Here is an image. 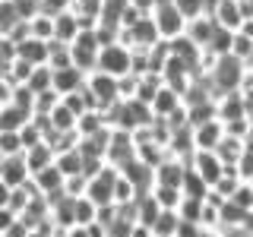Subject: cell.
<instances>
[{
	"label": "cell",
	"instance_id": "f1b7e54d",
	"mask_svg": "<svg viewBox=\"0 0 253 237\" xmlns=\"http://www.w3.org/2000/svg\"><path fill=\"white\" fill-rule=\"evenodd\" d=\"M22 22H29V19L19 16L16 3H13V0H3V6H0V35H10V32L16 26H22Z\"/></svg>",
	"mask_w": 253,
	"mask_h": 237
},
{
	"label": "cell",
	"instance_id": "52a82bcc",
	"mask_svg": "<svg viewBox=\"0 0 253 237\" xmlns=\"http://www.w3.org/2000/svg\"><path fill=\"white\" fill-rule=\"evenodd\" d=\"M32 180H35V187L42 190V196H44L47 202H57L60 196H63V187H67V174L57 168V161L47 164V168H42V171H35V174H32Z\"/></svg>",
	"mask_w": 253,
	"mask_h": 237
},
{
	"label": "cell",
	"instance_id": "74e56055",
	"mask_svg": "<svg viewBox=\"0 0 253 237\" xmlns=\"http://www.w3.org/2000/svg\"><path fill=\"white\" fill-rule=\"evenodd\" d=\"M155 237H162V234H155Z\"/></svg>",
	"mask_w": 253,
	"mask_h": 237
},
{
	"label": "cell",
	"instance_id": "5b68a950",
	"mask_svg": "<svg viewBox=\"0 0 253 237\" xmlns=\"http://www.w3.org/2000/svg\"><path fill=\"white\" fill-rule=\"evenodd\" d=\"M85 85H89V92L95 95V101H98V111H108V108H114L117 101H121V79L111 76V73L92 70Z\"/></svg>",
	"mask_w": 253,
	"mask_h": 237
},
{
	"label": "cell",
	"instance_id": "4dcf8cb0",
	"mask_svg": "<svg viewBox=\"0 0 253 237\" xmlns=\"http://www.w3.org/2000/svg\"><path fill=\"white\" fill-rule=\"evenodd\" d=\"M231 202L241 205V209H247V212H253V184H250V180H244V184L237 187V193L231 196Z\"/></svg>",
	"mask_w": 253,
	"mask_h": 237
},
{
	"label": "cell",
	"instance_id": "d590c367",
	"mask_svg": "<svg viewBox=\"0 0 253 237\" xmlns=\"http://www.w3.org/2000/svg\"><path fill=\"white\" fill-rule=\"evenodd\" d=\"M196 237H221V234H218V231H212V228H203V231L196 234Z\"/></svg>",
	"mask_w": 253,
	"mask_h": 237
},
{
	"label": "cell",
	"instance_id": "603a6c76",
	"mask_svg": "<svg viewBox=\"0 0 253 237\" xmlns=\"http://www.w3.org/2000/svg\"><path fill=\"white\" fill-rule=\"evenodd\" d=\"M158 215H162V202L155 199V193H142L139 199H136V221L152 228Z\"/></svg>",
	"mask_w": 253,
	"mask_h": 237
},
{
	"label": "cell",
	"instance_id": "4fadbf2b",
	"mask_svg": "<svg viewBox=\"0 0 253 237\" xmlns=\"http://www.w3.org/2000/svg\"><path fill=\"white\" fill-rule=\"evenodd\" d=\"M244 117H250L247 101H244V92L221 95V98H218V120L221 123H231V120H244Z\"/></svg>",
	"mask_w": 253,
	"mask_h": 237
},
{
	"label": "cell",
	"instance_id": "d4e9b609",
	"mask_svg": "<svg viewBox=\"0 0 253 237\" xmlns=\"http://www.w3.org/2000/svg\"><path fill=\"white\" fill-rule=\"evenodd\" d=\"M244 149H247V142H244V139L228 136V133H225V139L218 142L215 152L221 155V161H225V164H237V161H241V155H244Z\"/></svg>",
	"mask_w": 253,
	"mask_h": 237
},
{
	"label": "cell",
	"instance_id": "484cf974",
	"mask_svg": "<svg viewBox=\"0 0 253 237\" xmlns=\"http://www.w3.org/2000/svg\"><path fill=\"white\" fill-rule=\"evenodd\" d=\"M98 202H92L89 196H73V212H76V225H92L98 221Z\"/></svg>",
	"mask_w": 253,
	"mask_h": 237
},
{
	"label": "cell",
	"instance_id": "ac0fdd59",
	"mask_svg": "<svg viewBox=\"0 0 253 237\" xmlns=\"http://www.w3.org/2000/svg\"><path fill=\"white\" fill-rule=\"evenodd\" d=\"M196 149H218V142L225 139V123L221 120H206L200 126H193Z\"/></svg>",
	"mask_w": 253,
	"mask_h": 237
},
{
	"label": "cell",
	"instance_id": "4316f807",
	"mask_svg": "<svg viewBox=\"0 0 253 237\" xmlns=\"http://www.w3.org/2000/svg\"><path fill=\"white\" fill-rule=\"evenodd\" d=\"M10 155H26V142H22V133L0 130V158H10Z\"/></svg>",
	"mask_w": 253,
	"mask_h": 237
},
{
	"label": "cell",
	"instance_id": "83f0119b",
	"mask_svg": "<svg viewBox=\"0 0 253 237\" xmlns=\"http://www.w3.org/2000/svg\"><path fill=\"white\" fill-rule=\"evenodd\" d=\"M155 199L162 202V209H180V202H184V190L180 187H168V184H155Z\"/></svg>",
	"mask_w": 253,
	"mask_h": 237
},
{
	"label": "cell",
	"instance_id": "7a4b0ae2",
	"mask_svg": "<svg viewBox=\"0 0 253 237\" xmlns=\"http://www.w3.org/2000/svg\"><path fill=\"white\" fill-rule=\"evenodd\" d=\"M95 70H101V73H111V76H130L133 73V47L130 44H124V41H117V44H105L101 47V54H98V67Z\"/></svg>",
	"mask_w": 253,
	"mask_h": 237
},
{
	"label": "cell",
	"instance_id": "ffe728a7",
	"mask_svg": "<svg viewBox=\"0 0 253 237\" xmlns=\"http://www.w3.org/2000/svg\"><path fill=\"white\" fill-rule=\"evenodd\" d=\"M180 105H184V95L174 92L171 85H162V92H158L155 101H152V111H155V117H171Z\"/></svg>",
	"mask_w": 253,
	"mask_h": 237
},
{
	"label": "cell",
	"instance_id": "8d00e7d4",
	"mask_svg": "<svg viewBox=\"0 0 253 237\" xmlns=\"http://www.w3.org/2000/svg\"><path fill=\"white\" fill-rule=\"evenodd\" d=\"M244 3H250V0H244Z\"/></svg>",
	"mask_w": 253,
	"mask_h": 237
},
{
	"label": "cell",
	"instance_id": "836d02e7",
	"mask_svg": "<svg viewBox=\"0 0 253 237\" xmlns=\"http://www.w3.org/2000/svg\"><path fill=\"white\" fill-rule=\"evenodd\" d=\"M237 171H241V177H244V180H250V177H253V146L244 149L241 161H237Z\"/></svg>",
	"mask_w": 253,
	"mask_h": 237
},
{
	"label": "cell",
	"instance_id": "277c9868",
	"mask_svg": "<svg viewBox=\"0 0 253 237\" xmlns=\"http://www.w3.org/2000/svg\"><path fill=\"white\" fill-rule=\"evenodd\" d=\"M117 180H121V168L105 164L101 171H95L92 177H89V190H85V196H89L92 202H98V205H114Z\"/></svg>",
	"mask_w": 253,
	"mask_h": 237
},
{
	"label": "cell",
	"instance_id": "8fae6325",
	"mask_svg": "<svg viewBox=\"0 0 253 237\" xmlns=\"http://www.w3.org/2000/svg\"><path fill=\"white\" fill-rule=\"evenodd\" d=\"M212 19H215L221 29L237 32V29L244 26V19H247L244 0H218V6H215V13H212Z\"/></svg>",
	"mask_w": 253,
	"mask_h": 237
},
{
	"label": "cell",
	"instance_id": "6da1fadb",
	"mask_svg": "<svg viewBox=\"0 0 253 237\" xmlns=\"http://www.w3.org/2000/svg\"><path fill=\"white\" fill-rule=\"evenodd\" d=\"M206 76H209V82H212L215 98H221V95L241 92L244 79H247V63H244L241 57H234V54H221V57H215L209 63Z\"/></svg>",
	"mask_w": 253,
	"mask_h": 237
},
{
	"label": "cell",
	"instance_id": "ba28073f",
	"mask_svg": "<svg viewBox=\"0 0 253 237\" xmlns=\"http://www.w3.org/2000/svg\"><path fill=\"white\" fill-rule=\"evenodd\" d=\"M190 168H193V171H200L203 177H206V184H209V187H215V184H218V177L225 174L228 164L221 161V155L215 152V149H196V155L190 158Z\"/></svg>",
	"mask_w": 253,
	"mask_h": 237
},
{
	"label": "cell",
	"instance_id": "d6a6232c",
	"mask_svg": "<svg viewBox=\"0 0 253 237\" xmlns=\"http://www.w3.org/2000/svg\"><path fill=\"white\" fill-rule=\"evenodd\" d=\"M73 3H76V0H42V13H47V16H60V13L73 10Z\"/></svg>",
	"mask_w": 253,
	"mask_h": 237
},
{
	"label": "cell",
	"instance_id": "9c48e42d",
	"mask_svg": "<svg viewBox=\"0 0 253 237\" xmlns=\"http://www.w3.org/2000/svg\"><path fill=\"white\" fill-rule=\"evenodd\" d=\"M29 180H32V171H29L26 155L0 158V187H22Z\"/></svg>",
	"mask_w": 253,
	"mask_h": 237
},
{
	"label": "cell",
	"instance_id": "cb8c5ba5",
	"mask_svg": "<svg viewBox=\"0 0 253 237\" xmlns=\"http://www.w3.org/2000/svg\"><path fill=\"white\" fill-rule=\"evenodd\" d=\"M57 168L67 174V177H73V174H85V158L83 152H79V146L76 149H67V152H57Z\"/></svg>",
	"mask_w": 253,
	"mask_h": 237
},
{
	"label": "cell",
	"instance_id": "5bb4252c",
	"mask_svg": "<svg viewBox=\"0 0 253 237\" xmlns=\"http://www.w3.org/2000/svg\"><path fill=\"white\" fill-rule=\"evenodd\" d=\"M187 168H190V164L184 161V158L168 155V158H165V161L155 168V180H158V184H168V187H180V184H184Z\"/></svg>",
	"mask_w": 253,
	"mask_h": 237
},
{
	"label": "cell",
	"instance_id": "7c38bea8",
	"mask_svg": "<svg viewBox=\"0 0 253 237\" xmlns=\"http://www.w3.org/2000/svg\"><path fill=\"white\" fill-rule=\"evenodd\" d=\"M85 79H89V73L85 70H79L76 63L73 67H63V70H54V89H57L60 95H73L85 85Z\"/></svg>",
	"mask_w": 253,
	"mask_h": 237
},
{
	"label": "cell",
	"instance_id": "d6986e66",
	"mask_svg": "<svg viewBox=\"0 0 253 237\" xmlns=\"http://www.w3.org/2000/svg\"><path fill=\"white\" fill-rule=\"evenodd\" d=\"M108 117H105V111H85L83 117L76 120V133H79V139H89V136H98L101 130H108Z\"/></svg>",
	"mask_w": 253,
	"mask_h": 237
},
{
	"label": "cell",
	"instance_id": "e0dca14e",
	"mask_svg": "<svg viewBox=\"0 0 253 237\" xmlns=\"http://www.w3.org/2000/svg\"><path fill=\"white\" fill-rule=\"evenodd\" d=\"M215 32H218V22L212 19V16H196V19H190V26H187V35L193 38L196 44L203 47H209L212 44V38H215Z\"/></svg>",
	"mask_w": 253,
	"mask_h": 237
},
{
	"label": "cell",
	"instance_id": "8992f818",
	"mask_svg": "<svg viewBox=\"0 0 253 237\" xmlns=\"http://www.w3.org/2000/svg\"><path fill=\"white\" fill-rule=\"evenodd\" d=\"M133 158H136V133L114 126V130H111V142H108V164L124 168Z\"/></svg>",
	"mask_w": 253,
	"mask_h": 237
},
{
	"label": "cell",
	"instance_id": "30bf717a",
	"mask_svg": "<svg viewBox=\"0 0 253 237\" xmlns=\"http://www.w3.org/2000/svg\"><path fill=\"white\" fill-rule=\"evenodd\" d=\"M121 174L139 190V196H142V193H152L155 184H158V180H155V168H149V164H146V161H139V158H133L130 164H124Z\"/></svg>",
	"mask_w": 253,
	"mask_h": 237
},
{
	"label": "cell",
	"instance_id": "f35d334b",
	"mask_svg": "<svg viewBox=\"0 0 253 237\" xmlns=\"http://www.w3.org/2000/svg\"><path fill=\"white\" fill-rule=\"evenodd\" d=\"M250 184H253V177H250Z\"/></svg>",
	"mask_w": 253,
	"mask_h": 237
},
{
	"label": "cell",
	"instance_id": "44dd1931",
	"mask_svg": "<svg viewBox=\"0 0 253 237\" xmlns=\"http://www.w3.org/2000/svg\"><path fill=\"white\" fill-rule=\"evenodd\" d=\"M54 158H57V152H54L51 142H42V146L26 149V161H29V171H32V174L42 171V168H47V164H54Z\"/></svg>",
	"mask_w": 253,
	"mask_h": 237
},
{
	"label": "cell",
	"instance_id": "9a60e30c",
	"mask_svg": "<svg viewBox=\"0 0 253 237\" xmlns=\"http://www.w3.org/2000/svg\"><path fill=\"white\" fill-rule=\"evenodd\" d=\"M79 32H83V26H79V16H76V10H67V13L54 16V41L73 44L76 38H79Z\"/></svg>",
	"mask_w": 253,
	"mask_h": 237
},
{
	"label": "cell",
	"instance_id": "3957f363",
	"mask_svg": "<svg viewBox=\"0 0 253 237\" xmlns=\"http://www.w3.org/2000/svg\"><path fill=\"white\" fill-rule=\"evenodd\" d=\"M152 19H155V26H158V35L165 38V41H174V38H180L187 32L190 26V19L184 13H180V6L174 3H158L155 6V13H152Z\"/></svg>",
	"mask_w": 253,
	"mask_h": 237
},
{
	"label": "cell",
	"instance_id": "1f68e13d",
	"mask_svg": "<svg viewBox=\"0 0 253 237\" xmlns=\"http://www.w3.org/2000/svg\"><path fill=\"white\" fill-rule=\"evenodd\" d=\"M180 6V13L187 19H196V16H206V0H174Z\"/></svg>",
	"mask_w": 253,
	"mask_h": 237
},
{
	"label": "cell",
	"instance_id": "7402d4cb",
	"mask_svg": "<svg viewBox=\"0 0 253 237\" xmlns=\"http://www.w3.org/2000/svg\"><path fill=\"white\" fill-rule=\"evenodd\" d=\"M180 190H184V196H193V199H209V193H212V187L206 184V177L200 171H193V168H187Z\"/></svg>",
	"mask_w": 253,
	"mask_h": 237
},
{
	"label": "cell",
	"instance_id": "f546056e",
	"mask_svg": "<svg viewBox=\"0 0 253 237\" xmlns=\"http://www.w3.org/2000/svg\"><path fill=\"white\" fill-rule=\"evenodd\" d=\"M203 209H206V199H193V196H184V202H180V218L184 221H196V225H203Z\"/></svg>",
	"mask_w": 253,
	"mask_h": 237
},
{
	"label": "cell",
	"instance_id": "e575fe53",
	"mask_svg": "<svg viewBox=\"0 0 253 237\" xmlns=\"http://www.w3.org/2000/svg\"><path fill=\"white\" fill-rule=\"evenodd\" d=\"M130 237H155V231L149 225H139V221H136V225H133V231H130Z\"/></svg>",
	"mask_w": 253,
	"mask_h": 237
},
{
	"label": "cell",
	"instance_id": "2e32d148",
	"mask_svg": "<svg viewBox=\"0 0 253 237\" xmlns=\"http://www.w3.org/2000/svg\"><path fill=\"white\" fill-rule=\"evenodd\" d=\"M32 117H35V111H29V108H22V105H16V101H10V105L0 108V130L19 133L22 126L32 120Z\"/></svg>",
	"mask_w": 253,
	"mask_h": 237
}]
</instances>
